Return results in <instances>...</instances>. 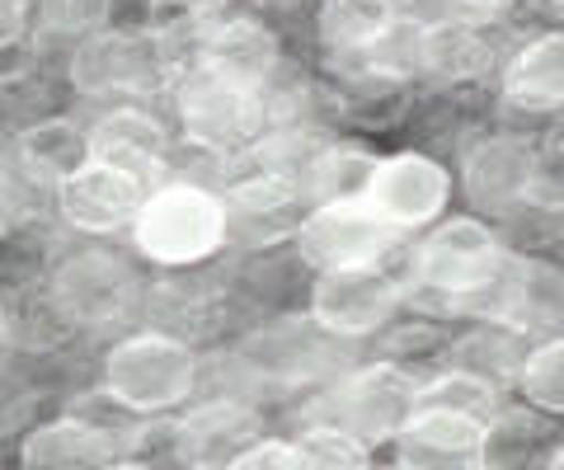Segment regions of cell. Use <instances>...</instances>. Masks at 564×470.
I'll return each instance as SVG.
<instances>
[{
    "instance_id": "28",
    "label": "cell",
    "mask_w": 564,
    "mask_h": 470,
    "mask_svg": "<svg viewBox=\"0 0 564 470\" xmlns=\"http://www.w3.org/2000/svg\"><path fill=\"white\" fill-rule=\"evenodd\" d=\"M104 10H109V0H43V20L57 33L90 29V24L104 20Z\"/></svg>"
},
{
    "instance_id": "32",
    "label": "cell",
    "mask_w": 564,
    "mask_h": 470,
    "mask_svg": "<svg viewBox=\"0 0 564 470\" xmlns=\"http://www.w3.org/2000/svg\"><path fill=\"white\" fill-rule=\"evenodd\" d=\"M20 29H24V10H20V0H0V47L20 39Z\"/></svg>"
},
{
    "instance_id": "15",
    "label": "cell",
    "mask_w": 564,
    "mask_h": 470,
    "mask_svg": "<svg viewBox=\"0 0 564 470\" xmlns=\"http://www.w3.org/2000/svg\"><path fill=\"white\" fill-rule=\"evenodd\" d=\"M90 155L95 165H109L128 179H141L147 170L155 174L161 170V128L147 113H113L90 136Z\"/></svg>"
},
{
    "instance_id": "22",
    "label": "cell",
    "mask_w": 564,
    "mask_h": 470,
    "mask_svg": "<svg viewBox=\"0 0 564 470\" xmlns=\"http://www.w3.org/2000/svg\"><path fill=\"white\" fill-rule=\"evenodd\" d=\"M85 155H90V142L80 136L76 123H66V118H52V123H39L24 132V161L33 170L43 174H62V179H70V174H80Z\"/></svg>"
},
{
    "instance_id": "27",
    "label": "cell",
    "mask_w": 564,
    "mask_h": 470,
    "mask_svg": "<svg viewBox=\"0 0 564 470\" xmlns=\"http://www.w3.org/2000/svg\"><path fill=\"white\" fill-rule=\"evenodd\" d=\"M302 470H367V442H358L352 433L339 428H311L302 442Z\"/></svg>"
},
{
    "instance_id": "9",
    "label": "cell",
    "mask_w": 564,
    "mask_h": 470,
    "mask_svg": "<svg viewBox=\"0 0 564 470\" xmlns=\"http://www.w3.org/2000/svg\"><path fill=\"white\" fill-rule=\"evenodd\" d=\"M259 442V414L240 400H212L180 424V457L193 470H231Z\"/></svg>"
},
{
    "instance_id": "23",
    "label": "cell",
    "mask_w": 564,
    "mask_h": 470,
    "mask_svg": "<svg viewBox=\"0 0 564 470\" xmlns=\"http://www.w3.org/2000/svg\"><path fill=\"white\" fill-rule=\"evenodd\" d=\"M254 353L259 358H250V362L269 376H311L325 362V348L311 335H302L296 325H282V329H273V335L254 339Z\"/></svg>"
},
{
    "instance_id": "21",
    "label": "cell",
    "mask_w": 564,
    "mask_h": 470,
    "mask_svg": "<svg viewBox=\"0 0 564 470\" xmlns=\"http://www.w3.org/2000/svg\"><path fill=\"white\" fill-rule=\"evenodd\" d=\"M419 57H423L429 72L462 80V76L485 72V66H489V47L480 43V33L466 29V24H437V29L423 33Z\"/></svg>"
},
{
    "instance_id": "33",
    "label": "cell",
    "mask_w": 564,
    "mask_h": 470,
    "mask_svg": "<svg viewBox=\"0 0 564 470\" xmlns=\"http://www.w3.org/2000/svg\"><path fill=\"white\" fill-rule=\"evenodd\" d=\"M462 10H475V14H494V10H503L508 0H456Z\"/></svg>"
},
{
    "instance_id": "13",
    "label": "cell",
    "mask_w": 564,
    "mask_h": 470,
    "mask_svg": "<svg viewBox=\"0 0 564 470\" xmlns=\"http://www.w3.org/2000/svg\"><path fill=\"white\" fill-rule=\"evenodd\" d=\"M113 438L85 419L43 424L24 438V470H109Z\"/></svg>"
},
{
    "instance_id": "18",
    "label": "cell",
    "mask_w": 564,
    "mask_h": 470,
    "mask_svg": "<svg viewBox=\"0 0 564 470\" xmlns=\"http://www.w3.org/2000/svg\"><path fill=\"white\" fill-rule=\"evenodd\" d=\"M273 57H278V43L259 24H245V20L221 24L207 39V66L217 76L245 85V90H254V85L273 72Z\"/></svg>"
},
{
    "instance_id": "35",
    "label": "cell",
    "mask_w": 564,
    "mask_h": 470,
    "mask_svg": "<svg viewBox=\"0 0 564 470\" xmlns=\"http://www.w3.org/2000/svg\"><path fill=\"white\" fill-rule=\"evenodd\" d=\"M109 470H141V466H109Z\"/></svg>"
},
{
    "instance_id": "36",
    "label": "cell",
    "mask_w": 564,
    "mask_h": 470,
    "mask_svg": "<svg viewBox=\"0 0 564 470\" xmlns=\"http://www.w3.org/2000/svg\"><path fill=\"white\" fill-rule=\"evenodd\" d=\"M0 231H6V207H0Z\"/></svg>"
},
{
    "instance_id": "7",
    "label": "cell",
    "mask_w": 564,
    "mask_h": 470,
    "mask_svg": "<svg viewBox=\"0 0 564 470\" xmlns=\"http://www.w3.org/2000/svg\"><path fill=\"white\" fill-rule=\"evenodd\" d=\"M391 240H395V226L377 217L372 207H321L302 226V245L315 264H325V273L372 264L377 254L391 250Z\"/></svg>"
},
{
    "instance_id": "16",
    "label": "cell",
    "mask_w": 564,
    "mask_h": 470,
    "mask_svg": "<svg viewBox=\"0 0 564 470\" xmlns=\"http://www.w3.org/2000/svg\"><path fill=\"white\" fill-rule=\"evenodd\" d=\"M151 72V52L141 39L128 33H109V39H95L90 47L76 57L70 76L85 95H104V90H122V85H137Z\"/></svg>"
},
{
    "instance_id": "29",
    "label": "cell",
    "mask_w": 564,
    "mask_h": 470,
    "mask_svg": "<svg viewBox=\"0 0 564 470\" xmlns=\"http://www.w3.org/2000/svg\"><path fill=\"white\" fill-rule=\"evenodd\" d=\"M532 203L564 207V146L536 155V165H532Z\"/></svg>"
},
{
    "instance_id": "12",
    "label": "cell",
    "mask_w": 564,
    "mask_h": 470,
    "mask_svg": "<svg viewBox=\"0 0 564 470\" xmlns=\"http://www.w3.org/2000/svg\"><path fill=\"white\" fill-rule=\"evenodd\" d=\"M532 165H536V155L522 142L499 136V142H485V146L470 151L466 188H470L475 203L489 207V212H513L522 198H532Z\"/></svg>"
},
{
    "instance_id": "24",
    "label": "cell",
    "mask_w": 564,
    "mask_h": 470,
    "mask_svg": "<svg viewBox=\"0 0 564 470\" xmlns=\"http://www.w3.org/2000/svg\"><path fill=\"white\" fill-rule=\"evenodd\" d=\"M419 405H433V409H452V414H470L480 424H494L499 409H494V386L475 372H452L443 381H433L429 391H419Z\"/></svg>"
},
{
    "instance_id": "2",
    "label": "cell",
    "mask_w": 564,
    "mask_h": 470,
    "mask_svg": "<svg viewBox=\"0 0 564 470\" xmlns=\"http://www.w3.org/2000/svg\"><path fill=\"white\" fill-rule=\"evenodd\" d=\"M109 395L128 409H170L193 391V358L165 335H137L109 353Z\"/></svg>"
},
{
    "instance_id": "31",
    "label": "cell",
    "mask_w": 564,
    "mask_h": 470,
    "mask_svg": "<svg viewBox=\"0 0 564 470\" xmlns=\"http://www.w3.org/2000/svg\"><path fill=\"white\" fill-rule=\"evenodd\" d=\"M24 419V391L14 381H0V433Z\"/></svg>"
},
{
    "instance_id": "6",
    "label": "cell",
    "mask_w": 564,
    "mask_h": 470,
    "mask_svg": "<svg viewBox=\"0 0 564 470\" xmlns=\"http://www.w3.org/2000/svg\"><path fill=\"white\" fill-rule=\"evenodd\" d=\"M400 302V287L372 264L358 269H329L321 283H315V320H321L329 335H367L391 320V310Z\"/></svg>"
},
{
    "instance_id": "30",
    "label": "cell",
    "mask_w": 564,
    "mask_h": 470,
    "mask_svg": "<svg viewBox=\"0 0 564 470\" xmlns=\"http://www.w3.org/2000/svg\"><path fill=\"white\" fill-rule=\"evenodd\" d=\"M231 470H302V451L296 442H259Z\"/></svg>"
},
{
    "instance_id": "3",
    "label": "cell",
    "mask_w": 564,
    "mask_h": 470,
    "mask_svg": "<svg viewBox=\"0 0 564 470\" xmlns=\"http://www.w3.org/2000/svg\"><path fill=\"white\" fill-rule=\"evenodd\" d=\"M226 231V207L203 194V188H161L147 207H141V250L161 264H188L221 245Z\"/></svg>"
},
{
    "instance_id": "20",
    "label": "cell",
    "mask_w": 564,
    "mask_h": 470,
    "mask_svg": "<svg viewBox=\"0 0 564 470\" xmlns=\"http://www.w3.org/2000/svg\"><path fill=\"white\" fill-rule=\"evenodd\" d=\"M395 29V0H329L321 33L329 47H367Z\"/></svg>"
},
{
    "instance_id": "17",
    "label": "cell",
    "mask_w": 564,
    "mask_h": 470,
    "mask_svg": "<svg viewBox=\"0 0 564 470\" xmlns=\"http://www.w3.org/2000/svg\"><path fill=\"white\" fill-rule=\"evenodd\" d=\"M508 99L518 109H560L564 103V33H545L508 66Z\"/></svg>"
},
{
    "instance_id": "34",
    "label": "cell",
    "mask_w": 564,
    "mask_h": 470,
    "mask_svg": "<svg viewBox=\"0 0 564 470\" xmlns=\"http://www.w3.org/2000/svg\"><path fill=\"white\" fill-rule=\"evenodd\" d=\"M545 470H564V447H560V451H551V461H545Z\"/></svg>"
},
{
    "instance_id": "25",
    "label": "cell",
    "mask_w": 564,
    "mask_h": 470,
    "mask_svg": "<svg viewBox=\"0 0 564 470\" xmlns=\"http://www.w3.org/2000/svg\"><path fill=\"white\" fill-rule=\"evenodd\" d=\"M518 381H522V395L532 400L536 409L564 414V339L541 343L536 353L522 362Z\"/></svg>"
},
{
    "instance_id": "26",
    "label": "cell",
    "mask_w": 564,
    "mask_h": 470,
    "mask_svg": "<svg viewBox=\"0 0 564 470\" xmlns=\"http://www.w3.org/2000/svg\"><path fill=\"white\" fill-rule=\"evenodd\" d=\"M536 442H541L536 424H527L522 414H499L485 433V470H522Z\"/></svg>"
},
{
    "instance_id": "8",
    "label": "cell",
    "mask_w": 564,
    "mask_h": 470,
    "mask_svg": "<svg viewBox=\"0 0 564 470\" xmlns=\"http://www.w3.org/2000/svg\"><path fill=\"white\" fill-rule=\"evenodd\" d=\"M137 302V277L122 259L80 254L57 273V306L80 325L122 320Z\"/></svg>"
},
{
    "instance_id": "19",
    "label": "cell",
    "mask_w": 564,
    "mask_h": 470,
    "mask_svg": "<svg viewBox=\"0 0 564 470\" xmlns=\"http://www.w3.org/2000/svg\"><path fill=\"white\" fill-rule=\"evenodd\" d=\"M381 165L362 151H329L315 161V198L325 207H367Z\"/></svg>"
},
{
    "instance_id": "4",
    "label": "cell",
    "mask_w": 564,
    "mask_h": 470,
    "mask_svg": "<svg viewBox=\"0 0 564 470\" xmlns=\"http://www.w3.org/2000/svg\"><path fill=\"white\" fill-rule=\"evenodd\" d=\"M499 240L480 221H447L429 245L419 250V277L447 297H475L499 277Z\"/></svg>"
},
{
    "instance_id": "37",
    "label": "cell",
    "mask_w": 564,
    "mask_h": 470,
    "mask_svg": "<svg viewBox=\"0 0 564 470\" xmlns=\"http://www.w3.org/2000/svg\"><path fill=\"white\" fill-rule=\"evenodd\" d=\"M0 339H6V325H0Z\"/></svg>"
},
{
    "instance_id": "10",
    "label": "cell",
    "mask_w": 564,
    "mask_h": 470,
    "mask_svg": "<svg viewBox=\"0 0 564 470\" xmlns=\"http://www.w3.org/2000/svg\"><path fill=\"white\" fill-rule=\"evenodd\" d=\"M180 113H184V128H188L193 142L231 146L254 128L259 109H254V90H245V85L226 80V76L212 72V66H203V72L188 76V85H184Z\"/></svg>"
},
{
    "instance_id": "14",
    "label": "cell",
    "mask_w": 564,
    "mask_h": 470,
    "mask_svg": "<svg viewBox=\"0 0 564 470\" xmlns=\"http://www.w3.org/2000/svg\"><path fill=\"white\" fill-rule=\"evenodd\" d=\"M62 207L85 231H113L118 221L132 217L137 179H128V174H118L109 165H90V170L70 174V179H62Z\"/></svg>"
},
{
    "instance_id": "5",
    "label": "cell",
    "mask_w": 564,
    "mask_h": 470,
    "mask_svg": "<svg viewBox=\"0 0 564 470\" xmlns=\"http://www.w3.org/2000/svg\"><path fill=\"white\" fill-rule=\"evenodd\" d=\"M485 433L489 424L470 414L419 405V414L395 438L400 470H485Z\"/></svg>"
},
{
    "instance_id": "1",
    "label": "cell",
    "mask_w": 564,
    "mask_h": 470,
    "mask_svg": "<svg viewBox=\"0 0 564 470\" xmlns=\"http://www.w3.org/2000/svg\"><path fill=\"white\" fill-rule=\"evenodd\" d=\"M325 428L352 433L358 442H395L404 424L419 414V386L410 372H400L395 362H377L344 376L339 386L325 395Z\"/></svg>"
},
{
    "instance_id": "11",
    "label": "cell",
    "mask_w": 564,
    "mask_h": 470,
    "mask_svg": "<svg viewBox=\"0 0 564 470\" xmlns=\"http://www.w3.org/2000/svg\"><path fill=\"white\" fill-rule=\"evenodd\" d=\"M447 203V174L443 165H433L429 155H395L386 161L372 188V212L386 217L391 226H414L437 217V207Z\"/></svg>"
},
{
    "instance_id": "38",
    "label": "cell",
    "mask_w": 564,
    "mask_h": 470,
    "mask_svg": "<svg viewBox=\"0 0 564 470\" xmlns=\"http://www.w3.org/2000/svg\"><path fill=\"white\" fill-rule=\"evenodd\" d=\"M560 10H564V0H560Z\"/></svg>"
}]
</instances>
